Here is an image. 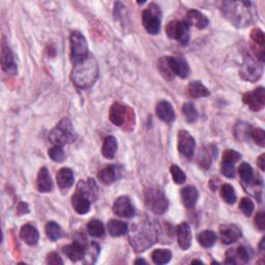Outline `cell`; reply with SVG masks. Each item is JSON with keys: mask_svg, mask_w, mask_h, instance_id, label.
<instances>
[{"mask_svg": "<svg viewBox=\"0 0 265 265\" xmlns=\"http://www.w3.org/2000/svg\"><path fill=\"white\" fill-rule=\"evenodd\" d=\"M222 13L237 28L246 27L258 17L254 4L249 1H225L222 5Z\"/></svg>", "mask_w": 265, "mask_h": 265, "instance_id": "cell-1", "label": "cell"}, {"mask_svg": "<svg viewBox=\"0 0 265 265\" xmlns=\"http://www.w3.org/2000/svg\"><path fill=\"white\" fill-rule=\"evenodd\" d=\"M99 77V66L96 60L88 55L86 58L74 64L72 80L79 88H88L92 86Z\"/></svg>", "mask_w": 265, "mask_h": 265, "instance_id": "cell-2", "label": "cell"}, {"mask_svg": "<svg viewBox=\"0 0 265 265\" xmlns=\"http://www.w3.org/2000/svg\"><path fill=\"white\" fill-rule=\"evenodd\" d=\"M77 136L73 127V123L68 118L61 119L57 126L50 132L49 139L56 146H65L73 143Z\"/></svg>", "mask_w": 265, "mask_h": 265, "instance_id": "cell-3", "label": "cell"}, {"mask_svg": "<svg viewBox=\"0 0 265 265\" xmlns=\"http://www.w3.org/2000/svg\"><path fill=\"white\" fill-rule=\"evenodd\" d=\"M146 207L155 215H163L168 207V200L164 192L156 187H149L144 192Z\"/></svg>", "mask_w": 265, "mask_h": 265, "instance_id": "cell-4", "label": "cell"}, {"mask_svg": "<svg viewBox=\"0 0 265 265\" xmlns=\"http://www.w3.org/2000/svg\"><path fill=\"white\" fill-rule=\"evenodd\" d=\"M150 224V223H149ZM145 223V225H141L139 231L135 233L131 238V243L138 251H144L148 246L153 245L157 240V232L153 225Z\"/></svg>", "mask_w": 265, "mask_h": 265, "instance_id": "cell-5", "label": "cell"}, {"mask_svg": "<svg viewBox=\"0 0 265 265\" xmlns=\"http://www.w3.org/2000/svg\"><path fill=\"white\" fill-rule=\"evenodd\" d=\"M263 63L256 59L252 54L244 55L243 63L240 69V76L245 81L256 82L262 77Z\"/></svg>", "mask_w": 265, "mask_h": 265, "instance_id": "cell-6", "label": "cell"}, {"mask_svg": "<svg viewBox=\"0 0 265 265\" xmlns=\"http://www.w3.org/2000/svg\"><path fill=\"white\" fill-rule=\"evenodd\" d=\"M161 11L155 3L150 4L142 13V23L149 34H157L161 29Z\"/></svg>", "mask_w": 265, "mask_h": 265, "instance_id": "cell-7", "label": "cell"}, {"mask_svg": "<svg viewBox=\"0 0 265 265\" xmlns=\"http://www.w3.org/2000/svg\"><path fill=\"white\" fill-rule=\"evenodd\" d=\"M166 33L170 39L178 41L185 46L190 40V25L184 21H171L166 26Z\"/></svg>", "mask_w": 265, "mask_h": 265, "instance_id": "cell-8", "label": "cell"}, {"mask_svg": "<svg viewBox=\"0 0 265 265\" xmlns=\"http://www.w3.org/2000/svg\"><path fill=\"white\" fill-rule=\"evenodd\" d=\"M70 55L74 64L88 56V44L83 34L75 31L70 34Z\"/></svg>", "mask_w": 265, "mask_h": 265, "instance_id": "cell-9", "label": "cell"}, {"mask_svg": "<svg viewBox=\"0 0 265 265\" xmlns=\"http://www.w3.org/2000/svg\"><path fill=\"white\" fill-rule=\"evenodd\" d=\"M85 244H86V242H85L84 236L77 235L74 238V243L64 246L63 251L70 260L77 262L79 260H81L85 256V253H86Z\"/></svg>", "mask_w": 265, "mask_h": 265, "instance_id": "cell-10", "label": "cell"}, {"mask_svg": "<svg viewBox=\"0 0 265 265\" xmlns=\"http://www.w3.org/2000/svg\"><path fill=\"white\" fill-rule=\"evenodd\" d=\"M177 147L179 153L187 158H191L195 153L196 142L188 131L181 130L177 135Z\"/></svg>", "mask_w": 265, "mask_h": 265, "instance_id": "cell-11", "label": "cell"}, {"mask_svg": "<svg viewBox=\"0 0 265 265\" xmlns=\"http://www.w3.org/2000/svg\"><path fill=\"white\" fill-rule=\"evenodd\" d=\"M132 113L127 106L120 103H114L109 112V118L113 125L117 127L125 126V123L128 122L129 118L132 115Z\"/></svg>", "mask_w": 265, "mask_h": 265, "instance_id": "cell-12", "label": "cell"}, {"mask_svg": "<svg viewBox=\"0 0 265 265\" xmlns=\"http://www.w3.org/2000/svg\"><path fill=\"white\" fill-rule=\"evenodd\" d=\"M243 101L252 111H260L265 106V89L263 87H258L251 92H246L243 96Z\"/></svg>", "mask_w": 265, "mask_h": 265, "instance_id": "cell-13", "label": "cell"}, {"mask_svg": "<svg viewBox=\"0 0 265 265\" xmlns=\"http://www.w3.org/2000/svg\"><path fill=\"white\" fill-rule=\"evenodd\" d=\"M252 258V251L246 246L240 245L226 252L227 264H241L249 262Z\"/></svg>", "mask_w": 265, "mask_h": 265, "instance_id": "cell-14", "label": "cell"}, {"mask_svg": "<svg viewBox=\"0 0 265 265\" xmlns=\"http://www.w3.org/2000/svg\"><path fill=\"white\" fill-rule=\"evenodd\" d=\"M114 214L121 218H132L135 216V207L132 206L131 199L128 196L118 197L113 204Z\"/></svg>", "mask_w": 265, "mask_h": 265, "instance_id": "cell-15", "label": "cell"}, {"mask_svg": "<svg viewBox=\"0 0 265 265\" xmlns=\"http://www.w3.org/2000/svg\"><path fill=\"white\" fill-rule=\"evenodd\" d=\"M1 66L6 74L15 75L17 73V65L15 63L14 54L4 39L1 44Z\"/></svg>", "mask_w": 265, "mask_h": 265, "instance_id": "cell-16", "label": "cell"}, {"mask_svg": "<svg viewBox=\"0 0 265 265\" xmlns=\"http://www.w3.org/2000/svg\"><path fill=\"white\" fill-rule=\"evenodd\" d=\"M121 175L122 168L119 165H109L99 172L98 178L103 184H112L118 180Z\"/></svg>", "mask_w": 265, "mask_h": 265, "instance_id": "cell-17", "label": "cell"}, {"mask_svg": "<svg viewBox=\"0 0 265 265\" xmlns=\"http://www.w3.org/2000/svg\"><path fill=\"white\" fill-rule=\"evenodd\" d=\"M78 193L89 201H94L99 195V188L93 179H88L86 181L81 180L78 183Z\"/></svg>", "mask_w": 265, "mask_h": 265, "instance_id": "cell-18", "label": "cell"}, {"mask_svg": "<svg viewBox=\"0 0 265 265\" xmlns=\"http://www.w3.org/2000/svg\"><path fill=\"white\" fill-rule=\"evenodd\" d=\"M169 64L174 76L185 79L190 74V66L182 57H169Z\"/></svg>", "mask_w": 265, "mask_h": 265, "instance_id": "cell-19", "label": "cell"}, {"mask_svg": "<svg viewBox=\"0 0 265 265\" xmlns=\"http://www.w3.org/2000/svg\"><path fill=\"white\" fill-rule=\"evenodd\" d=\"M220 236L221 241H222L224 244H230L235 243L242 236V231L235 225H226L221 227Z\"/></svg>", "mask_w": 265, "mask_h": 265, "instance_id": "cell-20", "label": "cell"}, {"mask_svg": "<svg viewBox=\"0 0 265 265\" xmlns=\"http://www.w3.org/2000/svg\"><path fill=\"white\" fill-rule=\"evenodd\" d=\"M177 242L180 249L187 251L192 244V231L188 223H181L177 227Z\"/></svg>", "mask_w": 265, "mask_h": 265, "instance_id": "cell-21", "label": "cell"}, {"mask_svg": "<svg viewBox=\"0 0 265 265\" xmlns=\"http://www.w3.org/2000/svg\"><path fill=\"white\" fill-rule=\"evenodd\" d=\"M156 115L164 122H172L175 119V112L170 103L162 101L156 105Z\"/></svg>", "mask_w": 265, "mask_h": 265, "instance_id": "cell-22", "label": "cell"}, {"mask_svg": "<svg viewBox=\"0 0 265 265\" xmlns=\"http://www.w3.org/2000/svg\"><path fill=\"white\" fill-rule=\"evenodd\" d=\"M37 187L41 193H49L53 189V181L46 167H43L38 174Z\"/></svg>", "mask_w": 265, "mask_h": 265, "instance_id": "cell-23", "label": "cell"}, {"mask_svg": "<svg viewBox=\"0 0 265 265\" xmlns=\"http://www.w3.org/2000/svg\"><path fill=\"white\" fill-rule=\"evenodd\" d=\"M180 196L183 205L187 208H193L198 201V191L193 185H188L181 190Z\"/></svg>", "mask_w": 265, "mask_h": 265, "instance_id": "cell-24", "label": "cell"}, {"mask_svg": "<svg viewBox=\"0 0 265 265\" xmlns=\"http://www.w3.org/2000/svg\"><path fill=\"white\" fill-rule=\"evenodd\" d=\"M187 23L189 25L195 26L198 29H204L208 26L209 21L207 18L199 11L191 10L187 14Z\"/></svg>", "mask_w": 265, "mask_h": 265, "instance_id": "cell-25", "label": "cell"}, {"mask_svg": "<svg viewBox=\"0 0 265 265\" xmlns=\"http://www.w3.org/2000/svg\"><path fill=\"white\" fill-rule=\"evenodd\" d=\"M20 236L22 240L29 245L37 244L40 240L38 229L30 224H26L21 228Z\"/></svg>", "mask_w": 265, "mask_h": 265, "instance_id": "cell-26", "label": "cell"}, {"mask_svg": "<svg viewBox=\"0 0 265 265\" xmlns=\"http://www.w3.org/2000/svg\"><path fill=\"white\" fill-rule=\"evenodd\" d=\"M56 180L61 189H68L74 184V173L68 168H63L58 171Z\"/></svg>", "mask_w": 265, "mask_h": 265, "instance_id": "cell-27", "label": "cell"}, {"mask_svg": "<svg viewBox=\"0 0 265 265\" xmlns=\"http://www.w3.org/2000/svg\"><path fill=\"white\" fill-rule=\"evenodd\" d=\"M72 204L75 211L79 215H85L90 209V201L83 197L81 194H75L72 197Z\"/></svg>", "mask_w": 265, "mask_h": 265, "instance_id": "cell-28", "label": "cell"}, {"mask_svg": "<svg viewBox=\"0 0 265 265\" xmlns=\"http://www.w3.org/2000/svg\"><path fill=\"white\" fill-rule=\"evenodd\" d=\"M107 229L109 234L113 237L122 236L129 231L128 224L117 220H110L107 224Z\"/></svg>", "mask_w": 265, "mask_h": 265, "instance_id": "cell-29", "label": "cell"}, {"mask_svg": "<svg viewBox=\"0 0 265 265\" xmlns=\"http://www.w3.org/2000/svg\"><path fill=\"white\" fill-rule=\"evenodd\" d=\"M118 143L115 137L108 136L104 140L103 147H102V154L106 158H113L117 152Z\"/></svg>", "mask_w": 265, "mask_h": 265, "instance_id": "cell-30", "label": "cell"}, {"mask_svg": "<svg viewBox=\"0 0 265 265\" xmlns=\"http://www.w3.org/2000/svg\"><path fill=\"white\" fill-rule=\"evenodd\" d=\"M188 91L190 96L194 99L206 98L209 95V90L199 81H193L188 86Z\"/></svg>", "mask_w": 265, "mask_h": 265, "instance_id": "cell-31", "label": "cell"}, {"mask_svg": "<svg viewBox=\"0 0 265 265\" xmlns=\"http://www.w3.org/2000/svg\"><path fill=\"white\" fill-rule=\"evenodd\" d=\"M238 173H240L243 185H250L256 181L253 168L248 163H243L240 166V168H238Z\"/></svg>", "mask_w": 265, "mask_h": 265, "instance_id": "cell-32", "label": "cell"}, {"mask_svg": "<svg viewBox=\"0 0 265 265\" xmlns=\"http://www.w3.org/2000/svg\"><path fill=\"white\" fill-rule=\"evenodd\" d=\"M197 240L204 248H211L217 242V234L213 230H203L197 235Z\"/></svg>", "mask_w": 265, "mask_h": 265, "instance_id": "cell-33", "label": "cell"}, {"mask_svg": "<svg viewBox=\"0 0 265 265\" xmlns=\"http://www.w3.org/2000/svg\"><path fill=\"white\" fill-rule=\"evenodd\" d=\"M157 68H158V72H160V74L163 76L164 79H166V80L171 81L174 78V74L172 72L170 64H169V57L168 56L160 58V60H158V63H157Z\"/></svg>", "mask_w": 265, "mask_h": 265, "instance_id": "cell-34", "label": "cell"}, {"mask_svg": "<svg viewBox=\"0 0 265 265\" xmlns=\"http://www.w3.org/2000/svg\"><path fill=\"white\" fill-rule=\"evenodd\" d=\"M152 258L154 263L162 265L169 262L172 258V253L169 250L160 249V250H155L152 254Z\"/></svg>", "mask_w": 265, "mask_h": 265, "instance_id": "cell-35", "label": "cell"}, {"mask_svg": "<svg viewBox=\"0 0 265 265\" xmlns=\"http://www.w3.org/2000/svg\"><path fill=\"white\" fill-rule=\"evenodd\" d=\"M46 234L50 241L55 242L63 236V229L55 222H48L45 228Z\"/></svg>", "mask_w": 265, "mask_h": 265, "instance_id": "cell-36", "label": "cell"}, {"mask_svg": "<svg viewBox=\"0 0 265 265\" xmlns=\"http://www.w3.org/2000/svg\"><path fill=\"white\" fill-rule=\"evenodd\" d=\"M221 197L228 203V204H234L236 201V194L232 185L230 184H223L220 190Z\"/></svg>", "mask_w": 265, "mask_h": 265, "instance_id": "cell-37", "label": "cell"}, {"mask_svg": "<svg viewBox=\"0 0 265 265\" xmlns=\"http://www.w3.org/2000/svg\"><path fill=\"white\" fill-rule=\"evenodd\" d=\"M87 231L93 237H102L105 234L104 224L100 220H92L87 225Z\"/></svg>", "mask_w": 265, "mask_h": 265, "instance_id": "cell-38", "label": "cell"}, {"mask_svg": "<svg viewBox=\"0 0 265 265\" xmlns=\"http://www.w3.org/2000/svg\"><path fill=\"white\" fill-rule=\"evenodd\" d=\"M181 112L184 115L185 120L190 123L195 122L198 119V112L195 108V106H194L192 103H185L182 106Z\"/></svg>", "mask_w": 265, "mask_h": 265, "instance_id": "cell-39", "label": "cell"}, {"mask_svg": "<svg viewBox=\"0 0 265 265\" xmlns=\"http://www.w3.org/2000/svg\"><path fill=\"white\" fill-rule=\"evenodd\" d=\"M251 132H252L251 126H249L248 123L241 122L235 127V137L238 140H246L250 138Z\"/></svg>", "mask_w": 265, "mask_h": 265, "instance_id": "cell-40", "label": "cell"}, {"mask_svg": "<svg viewBox=\"0 0 265 265\" xmlns=\"http://www.w3.org/2000/svg\"><path fill=\"white\" fill-rule=\"evenodd\" d=\"M49 156L51 157L52 161H54L56 163H63L66 160V154L65 150L63 149L61 146H54L49 149L48 152Z\"/></svg>", "mask_w": 265, "mask_h": 265, "instance_id": "cell-41", "label": "cell"}, {"mask_svg": "<svg viewBox=\"0 0 265 265\" xmlns=\"http://www.w3.org/2000/svg\"><path fill=\"white\" fill-rule=\"evenodd\" d=\"M170 171H171V175H172V179L175 183L181 184V183H184L185 180H187V176H185L184 172L180 169L177 165H172Z\"/></svg>", "mask_w": 265, "mask_h": 265, "instance_id": "cell-42", "label": "cell"}, {"mask_svg": "<svg viewBox=\"0 0 265 265\" xmlns=\"http://www.w3.org/2000/svg\"><path fill=\"white\" fill-rule=\"evenodd\" d=\"M240 209L245 217H250L254 211V203L249 198H243L240 203Z\"/></svg>", "mask_w": 265, "mask_h": 265, "instance_id": "cell-43", "label": "cell"}, {"mask_svg": "<svg viewBox=\"0 0 265 265\" xmlns=\"http://www.w3.org/2000/svg\"><path fill=\"white\" fill-rule=\"evenodd\" d=\"M241 154H238L237 152L233 149H228L223 154V163H228V164H235L236 162L240 161L241 158Z\"/></svg>", "mask_w": 265, "mask_h": 265, "instance_id": "cell-44", "label": "cell"}, {"mask_svg": "<svg viewBox=\"0 0 265 265\" xmlns=\"http://www.w3.org/2000/svg\"><path fill=\"white\" fill-rule=\"evenodd\" d=\"M251 137L254 140V142L259 145L260 147L265 146V132L262 129H256L252 130Z\"/></svg>", "mask_w": 265, "mask_h": 265, "instance_id": "cell-45", "label": "cell"}, {"mask_svg": "<svg viewBox=\"0 0 265 265\" xmlns=\"http://www.w3.org/2000/svg\"><path fill=\"white\" fill-rule=\"evenodd\" d=\"M251 38L256 45H258L260 47H264L265 38H264V32L261 29H259V28L253 29L251 32Z\"/></svg>", "mask_w": 265, "mask_h": 265, "instance_id": "cell-46", "label": "cell"}, {"mask_svg": "<svg viewBox=\"0 0 265 265\" xmlns=\"http://www.w3.org/2000/svg\"><path fill=\"white\" fill-rule=\"evenodd\" d=\"M198 162L201 165V167L208 169L211 165V157L209 155V149L208 150H202L201 154L199 155Z\"/></svg>", "mask_w": 265, "mask_h": 265, "instance_id": "cell-47", "label": "cell"}, {"mask_svg": "<svg viewBox=\"0 0 265 265\" xmlns=\"http://www.w3.org/2000/svg\"><path fill=\"white\" fill-rule=\"evenodd\" d=\"M221 172L228 178H233L235 176V167L233 164L223 163L221 165Z\"/></svg>", "mask_w": 265, "mask_h": 265, "instance_id": "cell-48", "label": "cell"}, {"mask_svg": "<svg viewBox=\"0 0 265 265\" xmlns=\"http://www.w3.org/2000/svg\"><path fill=\"white\" fill-rule=\"evenodd\" d=\"M264 218H265V214L263 213V211H260V213H258L255 217L256 226H257V228L261 231H263L265 229V219Z\"/></svg>", "mask_w": 265, "mask_h": 265, "instance_id": "cell-49", "label": "cell"}, {"mask_svg": "<svg viewBox=\"0 0 265 265\" xmlns=\"http://www.w3.org/2000/svg\"><path fill=\"white\" fill-rule=\"evenodd\" d=\"M47 263L49 264H53V265H57V264H64V261L61 260V258L59 257V255L55 252H52L48 255L47 257Z\"/></svg>", "mask_w": 265, "mask_h": 265, "instance_id": "cell-50", "label": "cell"}, {"mask_svg": "<svg viewBox=\"0 0 265 265\" xmlns=\"http://www.w3.org/2000/svg\"><path fill=\"white\" fill-rule=\"evenodd\" d=\"M17 211L19 215L27 214V213H29V206H28L27 203L21 202V203H19V205H18V207H17Z\"/></svg>", "mask_w": 265, "mask_h": 265, "instance_id": "cell-51", "label": "cell"}, {"mask_svg": "<svg viewBox=\"0 0 265 265\" xmlns=\"http://www.w3.org/2000/svg\"><path fill=\"white\" fill-rule=\"evenodd\" d=\"M264 160H265V155H264V154L261 155L259 156L258 160H257V164H258V166L260 167V169H261L262 171L265 170V162H264Z\"/></svg>", "mask_w": 265, "mask_h": 265, "instance_id": "cell-52", "label": "cell"}, {"mask_svg": "<svg viewBox=\"0 0 265 265\" xmlns=\"http://www.w3.org/2000/svg\"><path fill=\"white\" fill-rule=\"evenodd\" d=\"M139 263H143V264H146V261L144 259H138L135 261V264H139Z\"/></svg>", "mask_w": 265, "mask_h": 265, "instance_id": "cell-53", "label": "cell"}, {"mask_svg": "<svg viewBox=\"0 0 265 265\" xmlns=\"http://www.w3.org/2000/svg\"><path fill=\"white\" fill-rule=\"evenodd\" d=\"M192 263L193 264H195V263H201V264H203V262L200 261V260H194V261H192Z\"/></svg>", "mask_w": 265, "mask_h": 265, "instance_id": "cell-54", "label": "cell"}]
</instances>
